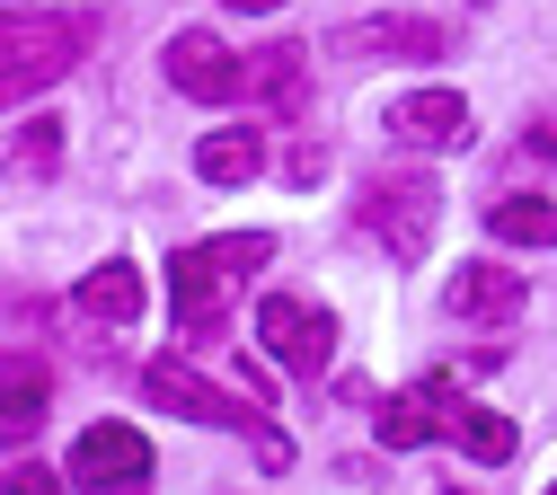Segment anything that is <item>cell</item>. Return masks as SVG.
<instances>
[{
	"mask_svg": "<svg viewBox=\"0 0 557 495\" xmlns=\"http://www.w3.org/2000/svg\"><path fill=\"white\" fill-rule=\"evenodd\" d=\"M416 443H460V451L486 460V469H505V460L522 451L513 424H505L496 407L460 398L443 372H434V381H416V389H398V398L381 407V451H416Z\"/></svg>",
	"mask_w": 557,
	"mask_h": 495,
	"instance_id": "1",
	"label": "cell"
},
{
	"mask_svg": "<svg viewBox=\"0 0 557 495\" xmlns=\"http://www.w3.org/2000/svg\"><path fill=\"white\" fill-rule=\"evenodd\" d=\"M265 257H274L265 231H231V239H203V248H177V257H169V301H177L186 345H213V336H222L231 301L248 293V274H257Z\"/></svg>",
	"mask_w": 557,
	"mask_h": 495,
	"instance_id": "2",
	"label": "cell"
},
{
	"mask_svg": "<svg viewBox=\"0 0 557 495\" xmlns=\"http://www.w3.org/2000/svg\"><path fill=\"white\" fill-rule=\"evenodd\" d=\"M143 389H151V407H169V416L222 424V434H257V460H265V469H293V443L265 424V398H257V389H213V381L186 372V363H151Z\"/></svg>",
	"mask_w": 557,
	"mask_h": 495,
	"instance_id": "3",
	"label": "cell"
},
{
	"mask_svg": "<svg viewBox=\"0 0 557 495\" xmlns=\"http://www.w3.org/2000/svg\"><path fill=\"white\" fill-rule=\"evenodd\" d=\"M355 222L398 257V265H416L434 248V222H443V186L425 177V169H381V177H363V203H355Z\"/></svg>",
	"mask_w": 557,
	"mask_h": 495,
	"instance_id": "4",
	"label": "cell"
},
{
	"mask_svg": "<svg viewBox=\"0 0 557 495\" xmlns=\"http://www.w3.org/2000/svg\"><path fill=\"white\" fill-rule=\"evenodd\" d=\"M89 36H98L89 10H81V18H27V10H10V27H0V89H10V98L53 89L62 71L89 53Z\"/></svg>",
	"mask_w": 557,
	"mask_h": 495,
	"instance_id": "5",
	"label": "cell"
},
{
	"mask_svg": "<svg viewBox=\"0 0 557 495\" xmlns=\"http://www.w3.org/2000/svg\"><path fill=\"white\" fill-rule=\"evenodd\" d=\"M169 81H177V98L231 107V98H248V53H231L213 27H177L169 36Z\"/></svg>",
	"mask_w": 557,
	"mask_h": 495,
	"instance_id": "6",
	"label": "cell"
},
{
	"mask_svg": "<svg viewBox=\"0 0 557 495\" xmlns=\"http://www.w3.org/2000/svg\"><path fill=\"white\" fill-rule=\"evenodd\" d=\"M257 345H274V363H284L293 381H319L327 354H336V327H327L319 310H301L293 293H274V301L257 310Z\"/></svg>",
	"mask_w": 557,
	"mask_h": 495,
	"instance_id": "7",
	"label": "cell"
},
{
	"mask_svg": "<svg viewBox=\"0 0 557 495\" xmlns=\"http://www.w3.org/2000/svg\"><path fill=\"white\" fill-rule=\"evenodd\" d=\"M72 478L81 486H151V443L133 424H89L72 451Z\"/></svg>",
	"mask_w": 557,
	"mask_h": 495,
	"instance_id": "8",
	"label": "cell"
},
{
	"mask_svg": "<svg viewBox=\"0 0 557 495\" xmlns=\"http://www.w3.org/2000/svg\"><path fill=\"white\" fill-rule=\"evenodd\" d=\"M389 141H407V151H451V141H469V107L451 89L389 98Z\"/></svg>",
	"mask_w": 557,
	"mask_h": 495,
	"instance_id": "9",
	"label": "cell"
},
{
	"mask_svg": "<svg viewBox=\"0 0 557 495\" xmlns=\"http://www.w3.org/2000/svg\"><path fill=\"white\" fill-rule=\"evenodd\" d=\"M522 301H531V283L513 274V265H460L451 274V319H486V327H505V319H522Z\"/></svg>",
	"mask_w": 557,
	"mask_h": 495,
	"instance_id": "10",
	"label": "cell"
},
{
	"mask_svg": "<svg viewBox=\"0 0 557 495\" xmlns=\"http://www.w3.org/2000/svg\"><path fill=\"white\" fill-rule=\"evenodd\" d=\"M336 53H407V62H434L443 27L434 18H363V27H336Z\"/></svg>",
	"mask_w": 557,
	"mask_h": 495,
	"instance_id": "11",
	"label": "cell"
},
{
	"mask_svg": "<svg viewBox=\"0 0 557 495\" xmlns=\"http://www.w3.org/2000/svg\"><path fill=\"white\" fill-rule=\"evenodd\" d=\"M301 62H310L301 45H265V53H248V98L274 107V115H301V89H310Z\"/></svg>",
	"mask_w": 557,
	"mask_h": 495,
	"instance_id": "12",
	"label": "cell"
},
{
	"mask_svg": "<svg viewBox=\"0 0 557 495\" xmlns=\"http://www.w3.org/2000/svg\"><path fill=\"white\" fill-rule=\"evenodd\" d=\"M486 231L513 248H557V203L548 195H496L486 203Z\"/></svg>",
	"mask_w": 557,
	"mask_h": 495,
	"instance_id": "13",
	"label": "cell"
},
{
	"mask_svg": "<svg viewBox=\"0 0 557 495\" xmlns=\"http://www.w3.org/2000/svg\"><path fill=\"white\" fill-rule=\"evenodd\" d=\"M195 169L213 177V186H248V177L265 169V141H257L248 124H231V133H203V151H195Z\"/></svg>",
	"mask_w": 557,
	"mask_h": 495,
	"instance_id": "14",
	"label": "cell"
},
{
	"mask_svg": "<svg viewBox=\"0 0 557 495\" xmlns=\"http://www.w3.org/2000/svg\"><path fill=\"white\" fill-rule=\"evenodd\" d=\"M81 310L107 319V327H124L133 310H143V283H133V265H98V274L81 283Z\"/></svg>",
	"mask_w": 557,
	"mask_h": 495,
	"instance_id": "15",
	"label": "cell"
},
{
	"mask_svg": "<svg viewBox=\"0 0 557 495\" xmlns=\"http://www.w3.org/2000/svg\"><path fill=\"white\" fill-rule=\"evenodd\" d=\"M45 363H36V354L27 345H10V434H36V424H45Z\"/></svg>",
	"mask_w": 557,
	"mask_h": 495,
	"instance_id": "16",
	"label": "cell"
},
{
	"mask_svg": "<svg viewBox=\"0 0 557 495\" xmlns=\"http://www.w3.org/2000/svg\"><path fill=\"white\" fill-rule=\"evenodd\" d=\"M53 160H62V124H53V115H27V124H10V169H18V177H27V169L45 177Z\"/></svg>",
	"mask_w": 557,
	"mask_h": 495,
	"instance_id": "17",
	"label": "cell"
},
{
	"mask_svg": "<svg viewBox=\"0 0 557 495\" xmlns=\"http://www.w3.org/2000/svg\"><path fill=\"white\" fill-rule=\"evenodd\" d=\"M319 169H327V141H301L293 151V186H319Z\"/></svg>",
	"mask_w": 557,
	"mask_h": 495,
	"instance_id": "18",
	"label": "cell"
},
{
	"mask_svg": "<svg viewBox=\"0 0 557 495\" xmlns=\"http://www.w3.org/2000/svg\"><path fill=\"white\" fill-rule=\"evenodd\" d=\"M10 486H18V495H45L53 469H45V460H10Z\"/></svg>",
	"mask_w": 557,
	"mask_h": 495,
	"instance_id": "19",
	"label": "cell"
},
{
	"mask_svg": "<svg viewBox=\"0 0 557 495\" xmlns=\"http://www.w3.org/2000/svg\"><path fill=\"white\" fill-rule=\"evenodd\" d=\"M231 10H284V0H231Z\"/></svg>",
	"mask_w": 557,
	"mask_h": 495,
	"instance_id": "20",
	"label": "cell"
}]
</instances>
